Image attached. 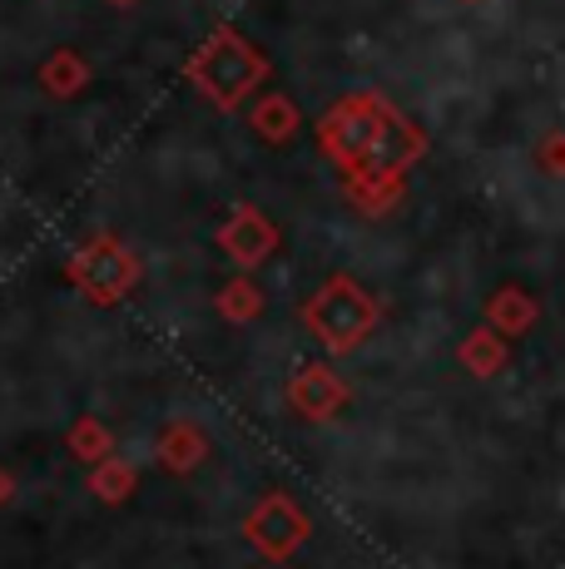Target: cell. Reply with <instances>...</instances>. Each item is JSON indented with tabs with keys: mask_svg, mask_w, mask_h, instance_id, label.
I'll use <instances>...</instances> for the list:
<instances>
[{
	"mask_svg": "<svg viewBox=\"0 0 565 569\" xmlns=\"http://www.w3.org/2000/svg\"><path fill=\"white\" fill-rule=\"evenodd\" d=\"M248 535H254V545L264 555H274V560H282V555L293 550V545L303 540V520L293 516L282 500H274V506H264L254 516V525H248Z\"/></svg>",
	"mask_w": 565,
	"mask_h": 569,
	"instance_id": "obj_1",
	"label": "cell"
},
{
	"mask_svg": "<svg viewBox=\"0 0 565 569\" xmlns=\"http://www.w3.org/2000/svg\"><path fill=\"white\" fill-rule=\"evenodd\" d=\"M70 446H75V451H80V456H100V451H105V431H100V426H90V421H85V426H75Z\"/></svg>",
	"mask_w": 565,
	"mask_h": 569,
	"instance_id": "obj_2",
	"label": "cell"
},
{
	"mask_svg": "<svg viewBox=\"0 0 565 569\" xmlns=\"http://www.w3.org/2000/svg\"><path fill=\"white\" fill-rule=\"evenodd\" d=\"M95 490H100L105 500H119L129 490V476L125 470H100V476H95Z\"/></svg>",
	"mask_w": 565,
	"mask_h": 569,
	"instance_id": "obj_3",
	"label": "cell"
},
{
	"mask_svg": "<svg viewBox=\"0 0 565 569\" xmlns=\"http://www.w3.org/2000/svg\"><path fill=\"white\" fill-rule=\"evenodd\" d=\"M10 496V476H0V500H6Z\"/></svg>",
	"mask_w": 565,
	"mask_h": 569,
	"instance_id": "obj_4",
	"label": "cell"
}]
</instances>
